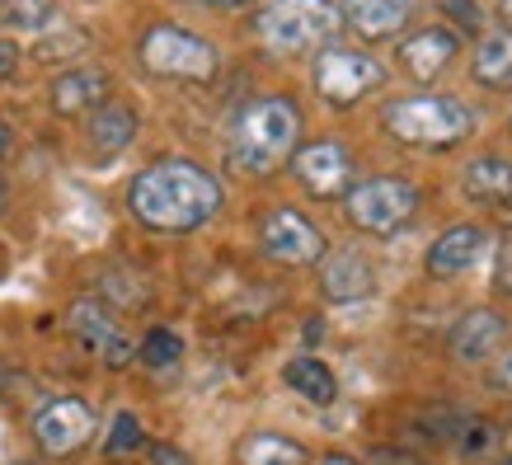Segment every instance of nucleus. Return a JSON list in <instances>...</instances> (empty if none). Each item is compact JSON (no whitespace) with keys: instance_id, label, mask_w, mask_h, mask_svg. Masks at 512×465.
Listing matches in <instances>:
<instances>
[{"instance_id":"obj_1","label":"nucleus","mask_w":512,"mask_h":465,"mask_svg":"<svg viewBox=\"0 0 512 465\" xmlns=\"http://www.w3.org/2000/svg\"><path fill=\"white\" fill-rule=\"evenodd\" d=\"M127 207L146 231L184 235L221 212V184L193 160H156L132 179Z\"/></svg>"},{"instance_id":"obj_2","label":"nucleus","mask_w":512,"mask_h":465,"mask_svg":"<svg viewBox=\"0 0 512 465\" xmlns=\"http://www.w3.org/2000/svg\"><path fill=\"white\" fill-rule=\"evenodd\" d=\"M296 137H301V113L287 94H264L254 99L231 132V170L249 174V179H268L282 160H292Z\"/></svg>"},{"instance_id":"obj_3","label":"nucleus","mask_w":512,"mask_h":465,"mask_svg":"<svg viewBox=\"0 0 512 465\" xmlns=\"http://www.w3.org/2000/svg\"><path fill=\"white\" fill-rule=\"evenodd\" d=\"M381 127L400 146L451 151L475 132V109L456 94H409V99H390L381 109Z\"/></svg>"},{"instance_id":"obj_4","label":"nucleus","mask_w":512,"mask_h":465,"mask_svg":"<svg viewBox=\"0 0 512 465\" xmlns=\"http://www.w3.org/2000/svg\"><path fill=\"white\" fill-rule=\"evenodd\" d=\"M339 5L334 0H268L259 19H254V33L268 52L278 57H301V52H315L325 47L334 33H339Z\"/></svg>"},{"instance_id":"obj_5","label":"nucleus","mask_w":512,"mask_h":465,"mask_svg":"<svg viewBox=\"0 0 512 465\" xmlns=\"http://www.w3.org/2000/svg\"><path fill=\"white\" fill-rule=\"evenodd\" d=\"M343 212L357 231L395 235L419 217V188L409 179H395V174H376V179H362L343 193Z\"/></svg>"},{"instance_id":"obj_6","label":"nucleus","mask_w":512,"mask_h":465,"mask_svg":"<svg viewBox=\"0 0 512 465\" xmlns=\"http://www.w3.org/2000/svg\"><path fill=\"white\" fill-rule=\"evenodd\" d=\"M141 66L160 80H212L221 71L217 47L198 38L188 29H174V24H156V29L141 38Z\"/></svg>"},{"instance_id":"obj_7","label":"nucleus","mask_w":512,"mask_h":465,"mask_svg":"<svg viewBox=\"0 0 512 465\" xmlns=\"http://www.w3.org/2000/svg\"><path fill=\"white\" fill-rule=\"evenodd\" d=\"M311 80L325 104L353 109L362 94H372L386 85V66L376 62L372 52H357V47H320Z\"/></svg>"},{"instance_id":"obj_8","label":"nucleus","mask_w":512,"mask_h":465,"mask_svg":"<svg viewBox=\"0 0 512 465\" xmlns=\"http://www.w3.org/2000/svg\"><path fill=\"white\" fill-rule=\"evenodd\" d=\"M259 245L273 264L282 268H306L325 259V235L311 217H301L296 207H273L259 226Z\"/></svg>"},{"instance_id":"obj_9","label":"nucleus","mask_w":512,"mask_h":465,"mask_svg":"<svg viewBox=\"0 0 512 465\" xmlns=\"http://www.w3.org/2000/svg\"><path fill=\"white\" fill-rule=\"evenodd\" d=\"M292 174H296V184L320 202L343 198L357 179L353 155H348V146L334 137H320V141H311V146L292 151Z\"/></svg>"},{"instance_id":"obj_10","label":"nucleus","mask_w":512,"mask_h":465,"mask_svg":"<svg viewBox=\"0 0 512 465\" xmlns=\"http://www.w3.org/2000/svg\"><path fill=\"white\" fill-rule=\"evenodd\" d=\"M94 437V409L76 395H62V400L43 404L33 414V442L43 456H76L85 442Z\"/></svg>"},{"instance_id":"obj_11","label":"nucleus","mask_w":512,"mask_h":465,"mask_svg":"<svg viewBox=\"0 0 512 465\" xmlns=\"http://www.w3.org/2000/svg\"><path fill=\"white\" fill-rule=\"evenodd\" d=\"M66 325H71V334L80 339V348L94 353L104 367H127V362H132V339L123 334L118 315H113L104 301H94V296L76 301V306L66 310Z\"/></svg>"},{"instance_id":"obj_12","label":"nucleus","mask_w":512,"mask_h":465,"mask_svg":"<svg viewBox=\"0 0 512 465\" xmlns=\"http://www.w3.org/2000/svg\"><path fill=\"white\" fill-rule=\"evenodd\" d=\"M503 339H508V320H503L498 310L480 306V310H466V315L451 325L447 353L456 357L461 367H470V362H489V357L503 348Z\"/></svg>"},{"instance_id":"obj_13","label":"nucleus","mask_w":512,"mask_h":465,"mask_svg":"<svg viewBox=\"0 0 512 465\" xmlns=\"http://www.w3.org/2000/svg\"><path fill=\"white\" fill-rule=\"evenodd\" d=\"M456 52H461V38L447 29V24H428V29H419L414 38H404L400 43V71L414 80H437L447 76L451 62H456Z\"/></svg>"},{"instance_id":"obj_14","label":"nucleus","mask_w":512,"mask_h":465,"mask_svg":"<svg viewBox=\"0 0 512 465\" xmlns=\"http://www.w3.org/2000/svg\"><path fill=\"white\" fill-rule=\"evenodd\" d=\"M484 249H489V231L484 226H451V231H442L433 240L423 268H428V278H461V273H470L484 259Z\"/></svg>"},{"instance_id":"obj_15","label":"nucleus","mask_w":512,"mask_h":465,"mask_svg":"<svg viewBox=\"0 0 512 465\" xmlns=\"http://www.w3.org/2000/svg\"><path fill=\"white\" fill-rule=\"evenodd\" d=\"M372 287H376V273H372V264H367V254H357V249H334V254L320 259V292H325L329 301L348 306V301L372 296Z\"/></svg>"},{"instance_id":"obj_16","label":"nucleus","mask_w":512,"mask_h":465,"mask_svg":"<svg viewBox=\"0 0 512 465\" xmlns=\"http://www.w3.org/2000/svg\"><path fill=\"white\" fill-rule=\"evenodd\" d=\"M109 90H113L109 71L76 66V71H66V76L52 80V109L62 113V118H80V113L104 109V104H109Z\"/></svg>"},{"instance_id":"obj_17","label":"nucleus","mask_w":512,"mask_h":465,"mask_svg":"<svg viewBox=\"0 0 512 465\" xmlns=\"http://www.w3.org/2000/svg\"><path fill=\"white\" fill-rule=\"evenodd\" d=\"M339 24L353 29L362 43H381L409 24V0H343Z\"/></svg>"},{"instance_id":"obj_18","label":"nucleus","mask_w":512,"mask_h":465,"mask_svg":"<svg viewBox=\"0 0 512 465\" xmlns=\"http://www.w3.org/2000/svg\"><path fill=\"white\" fill-rule=\"evenodd\" d=\"M461 193L484 207H508L512 202V160L508 155H480L461 174Z\"/></svg>"},{"instance_id":"obj_19","label":"nucleus","mask_w":512,"mask_h":465,"mask_svg":"<svg viewBox=\"0 0 512 465\" xmlns=\"http://www.w3.org/2000/svg\"><path fill=\"white\" fill-rule=\"evenodd\" d=\"M470 71H475V80H480L484 90H498V94L512 90V33L503 29V24L480 33Z\"/></svg>"},{"instance_id":"obj_20","label":"nucleus","mask_w":512,"mask_h":465,"mask_svg":"<svg viewBox=\"0 0 512 465\" xmlns=\"http://www.w3.org/2000/svg\"><path fill=\"white\" fill-rule=\"evenodd\" d=\"M282 381H287V390H296L301 400H311V404H334L339 400V381H334V372H329L320 357H292L287 367H282Z\"/></svg>"},{"instance_id":"obj_21","label":"nucleus","mask_w":512,"mask_h":465,"mask_svg":"<svg viewBox=\"0 0 512 465\" xmlns=\"http://www.w3.org/2000/svg\"><path fill=\"white\" fill-rule=\"evenodd\" d=\"M132 137H137V113L127 109V104H104V109H94L90 118V146L94 155H118L132 146Z\"/></svg>"},{"instance_id":"obj_22","label":"nucleus","mask_w":512,"mask_h":465,"mask_svg":"<svg viewBox=\"0 0 512 465\" xmlns=\"http://www.w3.org/2000/svg\"><path fill=\"white\" fill-rule=\"evenodd\" d=\"M240 465H311L306 447L282 433H254L240 442Z\"/></svg>"},{"instance_id":"obj_23","label":"nucleus","mask_w":512,"mask_h":465,"mask_svg":"<svg viewBox=\"0 0 512 465\" xmlns=\"http://www.w3.org/2000/svg\"><path fill=\"white\" fill-rule=\"evenodd\" d=\"M66 0H0V24L10 29H24V33H38L47 29L52 19L62 15Z\"/></svg>"},{"instance_id":"obj_24","label":"nucleus","mask_w":512,"mask_h":465,"mask_svg":"<svg viewBox=\"0 0 512 465\" xmlns=\"http://www.w3.org/2000/svg\"><path fill=\"white\" fill-rule=\"evenodd\" d=\"M137 357L146 362V367H174V362L184 357V339H179L174 329H151V334L141 339Z\"/></svg>"},{"instance_id":"obj_25","label":"nucleus","mask_w":512,"mask_h":465,"mask_svg":"<svg viewBox=\"0 0 512 465\" xmlns=\"http://www.w3.org/2000/svg\"><path fill=\"white\" fill-rule=\"evenodd\" d=\"M141 423H137V414H118V419H113V428H109V442H104V447H109V456H127V451H137L141 447Z\"/></svg>"},{"instance_id":"obj_26","label":"nucleus","mask_w":512,"mask_h":465,"mask_svg":"<svg viewBox=\"0 0 512 465\" xmlns=\"http://www.w3.org/2000/svg\"><path fill=\"white\" fill-rule=\"evenodd\" d=\"M489 442H494V428H489V423H475V428H466V437H461V451H466V456H484Z\"/></svg>"},{"instance_id":"obj_27","label":"nucleus","mask_w":512,"mask_h":465,"mask_svg":"<svg viewBox=\"0 0 512 465\" xmlns=\"http://www.w3.org/2000/svg\"><path fill=\"white\" fill-rule=\"evenodd\" d=\"M151 465H198V461H193L188 451H179L174 442H156V447H151Z\"/></svg>"},{"instance_id":"obj_28","label":"nucleus","mask_w":512,"mask_h":465,"mask_svg":"<svg viewBox=\"0 0 512 465\" xmlns=\"http://www.w3.org/2000/svg\"><path fill=\"white\" fill-rule=\"evenodd\" d=\"M19 66V47L10 43V38H0V80H10Z\"/></svg>"},{"instance_id":"obj_29","label":"nucleus","mask_w":512,"mask_h":465,"mask_svg":"<svg viewBox=\"0 0 512 465\" xmlns=\"http://www.w3.org/2000/svg\"><path fill=\"white\" fill-rule=\"evenodd\" d=\"M489 381H494L498 390H508V395H512V353L498 357V362H494V376H489Z\"/></svg>"},{"instance_id":"obj_30","label":"nucleus","mask_w":512,"mask_h":465,"mask_svg":"<svg viewBox=\"0 0 512 465\" xmlns=\"http://www.w3.org/2000/svg\"><path fill=\"white\" fill-rule=\"evenodd\" d=\"M193 5H207V10H245L254 0H193Z\"/></svg>"},{"instance_id":"obj_31","label":"nucleus","mask_w":512,"mask_h":465,"mask_svg":"<svg viewBox=\"0 0 512 465\" xmlns=\"http://www.w3.org/2000/svg\"><path fill=\"white\" fill-rule=\"evenodd\" d=\"M10 151H15V132H10V123L0 118V160H5Z\"/></svg>"},{"instance_id":"obj_32","label":"nucleus","mask_w":512,"mask_h":465,"mask_svg":"<svg viewBox=\"0 0 512 465\" xmlns=\"http://www.w3.org/2000/svg\"><path fill=\"white\" fill-rule=\"evenodd\" d=\"M315 465H362L357 456H343V451H329V456H320Z\"/></svg>"},{"instance_id":"obj_33","label":"nucleus","mask_w":512,"mask_h":465,"mask_svg":"<svg viewBox=\"0 0 512 465\" xmlns=\"http://www.w3.org/2000/svg\"><path fill=\"white\" fill-rule=\"evenodd\" d=\"M498 10H503V29L512 33V0H498Z\"/></svg>"},{"instance_id":"obj_34","label":"nucleus","mask_w":512,"mask_h":465,"mask_svg":"<svg viewBox=\"0 0 512 465\" xmlns=\"http://www.w3.org/2000/svg\"><path fill=\"white\" fill-rule=\"evenodd\" d=\"M10 386V367H5V362H0V390Z\"/></svg>"},{"instance_id":"obj_35","label":"nucleus","mask_w":512,"mask_h":465,"mask_svg":"<svg viewBox=\"0 0 512 465\" xmlns=\"http://www.w3.org/2000/svg\"><path fill=\"white\" fill-rule=\"evenodd\" d=\"M5 198H10V193H5V179H0V212H5Z\"/></svg>"},{"instance_id":"obj_36","label":"nucleus","mask_w":512,"mask_h":465,"mask_svg":"<svg viewBox=\"0 0 512 465\" xmlns=\"http://www.w3.org/2000/svg\"><path fill=\"white\" fill-rule=\"evenodd\" d=\"M498 465H512V456H503V461H498Z\"/></svg>"},{"instance_id":"obj_37","label":"nucleus","mask_w":512,"mask_h":465,"mask_svg":"<svg viewBox=\"0 0 512 465\" xmlns=\"http://www.w3.org/2000/svg\"><path fill=\"white\" fill-rule=\"evenodd\" d=\"M508 127H512V123H508Z\"/></svg>"}]
</instances>
